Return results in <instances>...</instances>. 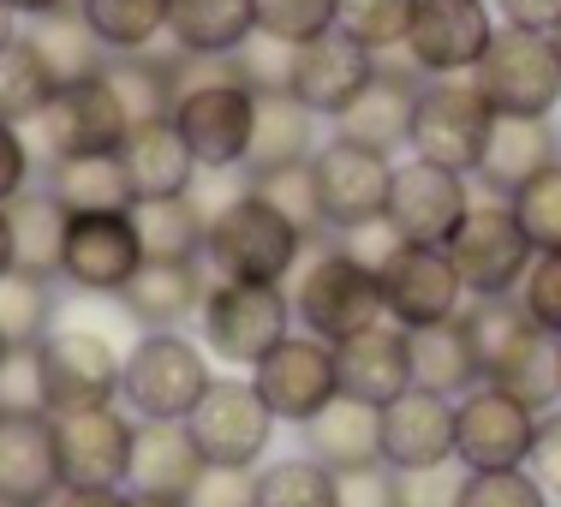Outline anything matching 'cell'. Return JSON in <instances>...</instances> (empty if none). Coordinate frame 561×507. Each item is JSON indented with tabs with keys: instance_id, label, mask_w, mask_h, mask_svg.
I'll return each instance as SVG.
<instances>
[{
	"instance_id": "obj_27",
	"label": "cell",
	"mask_w": 561,
	"mask_h": 507,
	"mask_svg": "<svg viewBox=\"0 0 561 507\" xmlns=\"http://www.w3.org/2000/svg\"><path fill=\"white\" fill-rule=\"evenodd\" d=\"M460 323H466V335H472L478 382H507L543 341H550L526 316V304H519V299H472L460 311Z\"/></svg>"
},
{
	"instance_id": "obj_15",
	"label": "cell",
	"mask_w": 561,
	"mask_h": 507,
	"mask_svg": "<svg viewBox=\"0 0 561 507\" xmlns=\"http://www.w3.org/2000/svg\"><path fill=\"white\" fill-rule=\"evenodd\" d=\"M60 453V489H126L131 472V436L138 418L126 406H84V412H48Z\"/></svg>"
},
{
	"instance_id": "obj_44",
	"label": "cell",
	"mask_w": 561,
	"mask_h": 507,
	"mask_svg": "<svg viewBox=\"0 0 561 507\" xmlns=\"http://www.w3.org/2000/svg\"><path fill=\"white\" fill-rule=\"evenodd\" d=\"M55 281H36V275H19L12 269L7 281H0V335L12 346H36L55 329Z\"/></svg>"
},
{
	"instance_id": "obj_28",
	"label": "cell",
	"mask_w": 561,
	"mask_h": 507,
	"mask_svg": "<svg viewBox=\"0 0 561 507\" xmlns=\"http://www.w3.org/2000/svg\"><path fill=\"white\" fill-rule=\"evenodd\" d=\"M216 275L204 269V263H144L138 281L119 292V311L138 323V335H150V329H185L197 323V304H204V292Z\"/></svg>"
},
{
	"instance_id": "obj_9",
	"label": "cell",
	"mask_w": 561,
	"mask_h": 507,
	"mask_svg": "<svg viewBox=\"0 0 561 507\" xmlns=\"http://www.w3.org/2000/svg\"><path fill=\"white\" fill-rule=\"evenodd\" d=\"M490 119H496V108L484 102V90L472 78H424L419 102H412L407 150L419 162L454 168L472 180L478 155H484V138H490Z\"/></svg>"
},
{
	"instance_id": "obj_35",
	"label": "cell",
	"mask_w": 561,
	"mask_h": 507,
	"mask_svg": "<svg viewBox=\"0 0 561 507\" xmlns=\"http://www.w3.org/2000/svg\"><path fill=\"white\" fill-rule=\"evenodd\" d=\"M317 155V114H305L287 90H257V126H251V155L245 173L263 168H293Z\"/></svg>"
},
{
	"instance_id": "obj_11",
	"label": "cell",
	"mask_w": 561,
	"mask_h": 507,
	"mask_svg": "<svg viewBox=\"0 0 561 507\" xmlns=\"http://www.w3.org/2000/svg\"><path fill=\"white\" fill-rule=\"evenodd\" d=\"M389 180H394V162L382 150H358V143H346V138L317 143L311 185H317V221H323V233L353 239V233L382 227Z\"/></svg>"
},
{
	"instance_id": "obj_49",
	"label": "cell",
	"mask_w": 561,
	"mask_h": 507,
	"mask_svg": "<svg viewBox=\"0 0 561 507\" xmlns=\"http://www.w3.org/2000/svg\"><path fill=\"white\" fill-rule=\"evenodd\" d=\"M454 489H460V465H436V472H389L382 465L389 507H454Z\"/></svg>"
},
{
	"instance_id": "obj_19",
	"label": "cell",
	"mask_w": 561,
	"mask_h": 507,
	"mask_svg": "<svg viewBox=\"0 0 561 507\" xmlns=\"http://www.w3.org/2000/svg\"><path fill=\"white\" fill-rule=\"evenodd\" d=\"M245 377H251V389H257L263 406L275 412V424H293V430H305V424L341 394L335 346L317 341V335H299V329H293L257 370H245Z\"/></svg>"
},
{
	"instance_id": "obj_34",
	"label": "cell",
	"mask_w": 561,
	"mask_h": 507,
	"mask_svg": "<svg viewBox=\"0 0 561 507\" xmlns=\"http://www.w3.org/2000/svg\"><path fill=\"white\" fill-rule=\"evenodd\" d=\"M43 192L55 197L66 216H119L131 209V180L119 168V155H78V162H48Z\"/></svg>"
},
{
	"instance_id": "obj_45",
	"label": "cell",
	"mask_w": 561,
	"mask_h": 507,
	"mask_svg": "<svg viewBox=\"0 0 561 507\" xmlns=\"http://www.w3.org/2000/svg\"><path fill=\"white\" fill-rule=\"evenodd\" d=\"M507 209H514L519 233L531 239V251H561V162H550L538 180L519 185L507 197Z\"/></svg>"
},
{
	"instance_id": "obj_20",
	"label": "cell",
	"mask_w": 561,
	"mask_h": 507,
	"mask_svg": "<svg viewBox=\"0 0 561 507\" xmlns=\"http://www.w3.org/2000/svg\"><path fill=\"white\" fill-rule=\"evenodd\" d=\"M490 36H496V19H490L484 0H419L407 66L419 78H472Z\"/></svg>"
},
{
	"instance_id": "obj_39",
	"label": "cell",
	"mask_w": 561,
	"mask_h": 507,
	"mask_svg": "<svg viewBox=\"0 0 561 507\" xmlns=\"http://www.w3.org/2000/svg\"><path fill=\"white\" fill-rule=\"evenodd\" d=\"M36 43V55H43V66L55 72V84H84V78H96L102 66V43L90 36V24L78 19V7L66 12H48V19H31V31H24Z\"/></svg>"
},
{
	"instance_id": "obj_1",
	"label": "cell",
	"mask_w": 561,
	"mask_h": 507,
	"mask_svg": "<svg viewBox=\"0 0 561 507\" xmlns=\"http://www.w3.org/2000/svg\"><path fill=\"white\" fill-rule=\"evenodd\" d=\"M168 126L180 131L197 173L245 168L251 126H257V90L233 72V60H185L180 55V96L168 108Z\"/></svg>"
},
{
	"instance_id": "obj_21",
	"label": "cell",
	"mask_w": 561,
	"mask_h": 507,
	"mask_svg": "<svg viewBox=\"0 0 561 507\" xmlns=\"http://www.w3.org/2000/svg\"><path fill=\"white\" fill-rule=\"evenodd\" d=\"M55 496V418L43 406H0V507H48Z\"/></svg>"
},
{
	"instance_id": "obj_59",
	"label": "cell",
	"mask_w": 561,
	"mask_h": 507,
	"mask_svg": "<svg viewBox=\"0 0 561 507\" xmlns=\"http://www.w3.org/2000/svg\"><path fill=\"white\" fill-rule=\"evenodd\" d=\"M550 43H556V55H561V24H556V31H550Z\"/></svg>"
},
{
	"instance_id": "obj_30",
	"label": "cell",
	"mask_w": 561,
	"mask_h": 507,
	"mask_svg": "<svg viewBox=\"0 0 561 507\" xmlns=\"http://www.w3.org/2000/svg\"><path fill=\"white\" fill-rule=\"evenodd\" d=\"M257 36L251 0H168V43L185 60H233Z\"/></svg>"
},
{
	"instance_id": "obj_8",
	"label": "cell",
	"mask_w": 561,
	"mask_h": 507,
	"mask_svg": "<svg viewBox=\"0 0 561 507\" xmlns=\"http://www.w3.org/2000/svg\"><path fill=\"white\" fill-rule=\"evenodd\" d=\"M275 412L257 400L251 377H216L209 394L192 406L185 418V436L204 453L209 472H257L275 448Z\"/></svg>"
},
{
	"instance_id": "obj_54",
	"label": "cell",
	"mask_w": 561,
	"mask_h": 507,
	"mask_svg": "<svg viewBox=\"0 0 561 507\" xmlns=\"http://www.w3.org/2000/svg\"><path fill=\"white\" fill-rule=\"evenodd\" d=\"M48 507H138L131 489H60Z\"/></svg>"
},
{
	"instance_id": "obj_18",
	"label": "cell",
	"mask_w": 561,
	"mask_h": 507,
	"mask_svg": "<svg viewBox=\"0 0 561 507\" xmlns=\"http://www.w3.org/2000/svg\"><path fill=\"white\" fill-rule=\"evenodd\" d=\"M144 269V245L131 209L119 216H66V251H60V281L84 299H119Z\"/></svg>"
},
{
	"instance_id": "obj_37",
	"label": "cell",
	"mask_w": 561,
	"mask_h": 507,
	"mask_svg": "<svg viewBox=\"0 0 561 507\" xmlns=\"http://www.w3.org/2000/svg\"><path fill=\"white\" fill-rule=\"evenodd\" d=\"M251 507H346L341 477L311 453H280L251 472Z\"/></svg>"
},
{
	"instance_id": "obj_42",
	"label": "cell",
	"mask_w": 561,
	"mask_h": 507,
	"mask_svg": "<svg viewBox=\"0 0 561 507\" xmlns=\"http://www.w3.org/2000/svg\"><path fill=\"white\" fill-rule=\"evenodd\" d=\"M412 19H419V0H341L335 31H346L370 55H394V48H407Z\"/></svg>"
},
{
	"instance_id": "obj_13",
	"label": "cell",
	"mask_w": 561,
	"mask_h": 507,
	"mask_svg": "<svg viewBox=\"0 0 561 507\" xmlns=\"http://www.w3.org/2000/svg\"><path fill=\"white\" fill-rule=\"evenodd\" d=\"M538 442V412L496 382L454 400V465L460 472H519Z\"/></svg>"
},
{
	"instance_id": "obj_51",
	"label": "cell",
	"mask_w": 561,
	"mask_h": 507,
	"mask_svg": "<svg viewBox=\"0 0 561 507\" xmlns=\"http://www.w3.org/2000/svg\"><path fill=\"white\" fill-rule=\"evenodd\" d=\"M31 138H24V126H7L0 119V209L12 204L19 192H31Z\"/></svg>"
},
{
	"instance_id": "obj_43",
	"label": "cell",
	"mask_w": 561,
	"mask_h": 507,
	"mask_svg": "<svg viewBox=\"0 0 561 507\" xmlns=\"http://www.w3.org/2000/svg\"><path fill=\"white\" fill-rule=\"evenodd\" d=\"M251 7H257V36L275 48H305L341 19V0H251Z\"/></svg>"
},
{
	"instance_id": "obj_46",
	"label": "cell",
	"mask_w": 561,
	"mask_h": 507,
	"mask_svg": "<svg viewBox=\"0 0 561 507\" xmlns=\"http://www.w3.org/2000/svg\"><path fill=\"white\" fill-rule=\"evenodd\" d=\"M245 185L263 197V204H275L280 216H287L293 227H299L305 239H317V233H323V221H317V185H311V162L245 173Z\"/></svg>"
},
{
	"instance_id": "obj_41",
	"label": "cell",
	"mask_w": 561,
	"mask_h": 507,
	"mask_svg": "<svg viewBox=\"0 0 561 507\" xmlns=\"http://www.w3.org/2000/svg\"><path fill=\"white\" fill-rule=\"evenodd\" d=\"M102 78L114 84V96L126 102L131 126L144 119H168L173 96H180V55L173 60H150V55H119L102 66Z\"/></svg>"
},
{
	"instance_id": "obj_31",
	"label": "cell",
	"mask_w": 561,
	"mask_h": 507,
	"mask_svg": "<svg viewBox=\"0 0 561 507\" xmlns=\"http://www.w3.org/2000/svg\"><path fill=\"white\" fill-rule=\"evenodd\" d=\"M119 168H126L131 180V197H185L197 192V162L185 155L180 131L168 126V119H144V126H131L126 150H119Z\"/></svg>"
},
{
	"instance_id": "obj_53",
	"label": "cell",
	"mask_w": 561,
	"mask_h": 507,
	"mask_svg": "<svg viewBox=\"0 0 561 507\" xmlns=\"http://www.w3.org/2000/svg\"><path fill=\"white\" fill-rule=\"evenodd\" d=\"M496 12L514 31H556L561 24V0H496Z\"/></svg>"
},
{
	"instance_id": "obj_52",
	"label": "cell",
	"mask_w": 561,
	"mask_h": 507,
	"mask_svg": "<svg viewBox=\"0 0 561 507\" xmlns=\"http://www.w3.org/2000/svg\"><path fill=\"white\" fill-rule=\"evenodd\" d=\"M192 507H251V472H204Z\"/></svg>"
},
{
	"instance_id": "obj_17",
	"label": "cell",
	"mask_w": 561,
	"mask_h": 507,
	"mask_svg": "<svg viewBox=\"0 0 561 507\" xmlns=\"http://www.w3.org/2000/svg\"><path fill=\"white\" fill-rule=\"evenodd\" d=\"M43 131V150L48 162H78V155H119L131 138V114L126 102L114 96L108 78H84V84H66L55 90V102L36 119Z\"/></svg>"
},
{
	"instance_id": "obj_12",
	"label": "cell",
	"mask_w": 561,
	"mask_h": 507,
	"mask_svg": "<svg viewBox=\"0 0 561 507\" xmlns=\"http://www.w3.org/2000/svg\"><path fill=\"white\" fill-rule=\"evenodd\" d=\"M377 281H382V316L407 335L436 323H454L466 311V287L460 269L443 245H400L389 239V251L377 257Z\"/></svg>"
},
{
	"instance_id": "obj_6",
	"label": "cell",
	"mask_w": 561,
	"mask_h": 507,
	"mask_svg": "<svg viewBox=\"0 0 561 507\" xmlns=\"http://www.w3.org/2000/svg\"><path fill=\"white\" fill-rule=\"evenodd\" d=\"M119 365H126V346L108 329L55 316V329L36 341V394H43V412L119 406Z\"/></svg>"
},
{
	"instance_id": "obj_38",
	"label": "cell",
	"mask_w": 561,
	"mask_h": 507,
	"mask_svg": "<svg viewBox=\"0 0 561 507\" xmlns=\"http://www.w3.org/2000/svg\"><path fill=\"white\" fill-rule=\"evenodd\" d=\"M412 382H419V389H431V394H448V400H460L466 389H478L472 335H466L460 316L412 335Z\"/></svg>"
},
{
	"instance_id": "obj_26",
	"label": "cell",
	"mask_w": 561,
	"mask_h": 507,
	"mask_svg": "<svg viewBox=\"0 0 561 507\" xmlns=\"http://www.w3.org/2000/svg\"><path fill=\"white\" fill-rule=\"evenodd\" d=\"M550 162H561V131L556 119H507L496 114L490 119V138H484V155H478V180H484L490 197H514L526 180H538Z\"/></svg>"
},
{
	"instance_id": "obj_47",
	"label": "cell",
	"mask_w": 561,
	"mask_h": 507,
	"mask_svg": "<svg viewBox=\"0 0 561 507\" xmlns=\"http://www.w3.org/2000/svg\"><path fill=\"white\" fill-rule=\"evenodd\" d=\"M454 507H556L543 484L519 465V472H460Z\"/></svg>"
},
{
	"instance_id": "obj_29",
	"label": "cell",
	"mask_w": 561,
	"mask_h": 507,
	"mask_svg": "<svg viewBox=\"0 0 561 507\" xmlns=\"http://www.w3.org/2000/svg\"><path fill=\"white\" fill-rule=\"evenodd\" d=\"M419 84H424V78L412 72V66H407V72H389V66H377L370 90L335 119V131H329V138H346V143H358V150H382V155H394L400 143H407Z\"/></svg>"
},
{
	"instance_id": "obj_16",
	"label": "cell",
	"mask_w": 561,
	"mask_h": 507,
	"mask_svg": "<svg viewBox=\"0 0 561 507\" xmlns=\"http://www.w3.org/2000/svg\"><path fill=\"white\" fill-rule=\"evenodd\" d=\"M377 66L382 60L370 55V48H358L346 31H329V36H317V43H305V48H287V78H280V90H287L305 114H317V119L335 126V119L370 90Z\"/></svg>"
},
{
	"instance_id": "obj_14",
	"label": "cell",
	"mask_w": 561,
	"mask_h": 507,
	"mask_svg": "<svg viewBox=\"0 0 561 507\" xmlns=\"http://www.w3.org/2000/svg\"><path fill=\"white\" fill-rule=\"evenodd\" d=\"M472 209V180L436 162H400L389 180V209H382V233L400 245H448L454 227Z\"/></svg>"
},
{
	"instance_id": "obj_48",
	"label": "cell",
	"mask_w": 561,
	"mask_h": 507,
	"mask_svg": "<svg viewBox=\"0 0 561 507\" xmlns=\"http://www.w3.org/2000/svg\"><path fill=\"white\" fill-rule=\"evenodd\" d=\"M519 304H526V316L543 329L550 341H561V251H538L526 269V281L514 292Z\"/></svg>"
},
{
	"instance_id": "obj_3",
	"label": "cell",
	"mask_w": 561,
	"mask_h": 507,
	"mask_svg": "<svg viewBox=\"0 0 561 507\" xmlns=\"http://www.w3.org/2000/svg\"><path fill=\"white\" fill-rule=\"evenodd\" d=\"M293 323H299V335H317L329 346L365 335V329L389 323L382 316V281H377V263L358 257V251L346 245H323L311 251V257L293 269Z\"/></svg>"
},
{
	"instance_id": "obj_32",
	"label": "cell",
	"mask_w": 561,
	"mask_h": 507,
	"mask_svg": "<svg viewBox=\"0 0 561 507\" xmlns=\"http://www.w3.org/2000/svg\"><path fill=\"white\" fill-rule=\"evenodd\" d=\"M7 227H12V269L36 275V281H60V251H66V209L43 185L19 192L7 204Z\"/></svg>"
},
{
	"instance_id": "obj_23",
	"label": "cell",
	"mask_w": 561,
	"mask_h": 507,
	"mask_svg": "<svg viewBox=\"0 0 561 507\" xmlns=\"http://www.w3.org/2000/svg\"><path fill=\"white\" fill-rule=\"evenodd\" d=\"M335 382L346 400H365V406H389L400 400L407 389H419L412 382V335L394 323H377L365 329V335L341 341L335 346Z\"/></svg>"
},
{
	"instance_id": "obj_55",
	"label": "cell",
	"mask_w": 561,
	"mask_h": 507,
	"mask_svg": "<svg viewBox=\"0 0 561 507\" xmlns=\"http://www.w3.org/2000/svg\"><path fill=\"white\" fill-rule=\"evenodd\" d=\"M7 7L19 12V19H48V12H66L72 0H7Z\"/></svg>"
},
{
	"instance_id": "obj_56",
	"label": "cell",
	"mask_w": 561,
	"mask_h": 507,
	"mask_svg": "<svg viewBox=\"0 0 561 507\" xmlns=\"http://www.w3.org/2000/svg\"><path fill=\"white\" fill-rule=\"evenodd\" d=\"M12 275V227H7V209H0V281Z\"/></svg>"
},
{
	"instance_id": "obj_58",
	"label": "cell",
	"mask_w": 561,
	"mask_h": 507,
	"mask_svg": "<svg viewBox=\"0 0 561 507\" xmlns=\"http://www.w3.org/2000/svg\"><path fill=\"white\" fill-rule=\"evenodd\" d=\"M7 358H12V341H7V335H0V370H7Z\"/></svg>"
},
{
	"instance_id": "obj_7",
	"label": "cell",
	"mask_w": 561,
	"mask_h": 507,
	"mask_svg": "<svg viewBox=\"0 0 561 507\" xmlns=\"http://www.w3.org/2000/svg\"><path fill=\"white\" fill-rule=\"evenodd\" d=\"M472 84L484 90V102L507 119H556V108H561V55H556L550 31L496 24Z\"/></svg>"
},
{
	"instance_id": "obj_4",
	"label": "cell",
	"mask_w": 561,
	"mask_h": 507,
	"mask_svg": "<svg viewBox=\"0 0 561 507\" xmlns=\"http://www.w3.org/2000/svg\"><path fill=\"white\" fill-rule=\"evenodd\" d=\"M216 382V358L185 329H150L126 346L119 365V406L138 424H185Z\"/></svg>"
},
{
	"instance_id": "obj_50",
	"label": "cell",
	"mask_w": 561,
	"mask_h": 507,
	"mask_svg": "<svg viewBox=\"0 0 561 507\" xmlns=\"http://www.w3.org/2000/svg\"><path fill=\"white\" fill-rule=\"evenodd\" d=\"M526 472L543 484V496L561 502V406L538 412V442H531V460Z\"/></svg>"
},
{
	"instance_id": "obj_36",
	"label": "cell",
	"mask_w": 561,
	"mask_h": 507,
	"mask_svg": "<svg viewBox=\"0 0 561 507\" xmlns=\"http://www.w3.org/2000/svg\"><path fill=\"white\" fill-rule=\"evenodd\" d=\"M102 55H150L168 36V0H72Z\"/></svg>"
},
{
	"instance_id": "obj_25",
	"label": "cell",
	"mask_w": 561,
	"mask_h": 507,
	"mask_svg": "<svg viewBox=\"0 0 561 507\" xmlns=\"http://www.w3.org/2000/svg\"><path fill=\"white\" fill-rule=\"evenodd\" d=\"M299 453H311L317 465H329L335 477H358L382 465V412L365 406V400L335 394L311 424L299 430Z\"/></svg>"
},
{
	"instance_id": "obj_40",
	"label": "cell",
	"mask_w": 561,
	"mask_h": 507,
	"mask_svg": "<svg viewBox=\"0 0 561 507\" xmlns=\"http://www.w3.org/2000/svg\"><path fill=\"white\" fill-rule=\"evenodd\" d=\"M55 72L43 66V55H36L31 36H12L7 48H0V119L7 126H36L43 119V108L55 102Z\"/></svg>"
},
{
	"instance_id": "obj_33",
	"label": "cell",
	"mask_w": 561,
	"mask_h": 507,
	"mask_svg": "<svg viewBox=\"0 0 561 507\" xmlns=\"http://www.w3.org/2000/svg\"><path fill=\"white\" fill-rule=\"evenodd\" d=\"M204 221H209V209L197 204V192L131 204V227H138L144 263H204Z\"/></svg>"
},
{
	"instance_id": "obj_22",
	"label": "cell",
	"mask_w": 561,
	"mask_h": 507,
	"mask_svg": "<svg viewBox=\"0 0 561 507\" xmlns=\"http://www.w3.org/2000/svg\"><path fill=\"white\" fill-rule=\"evenodd\" d=\"M382 465L389 472H436L454 465V400L407 389L382 406Z\"/></svg>"
},
{
	"instance_id": "obj_57",
	"label": "cell",
	"mask_w": 561,
	"mask_h": 507,
	"mask_svg": "<svg viewBox=\"0 0 561 507\" xmlns=\"http://www.w3.org/2000/svg\"><path fill=\"white\" fill-rule=\"evenodd\" d=\"M12 36H19V12H12V7H7V0H0V48H7V43H12Z\"/></svg>"
},
{
	"instance_id": "obj_5",
	"label": "cell",
	"mask_w": 561,
	"mask_h": 507,
	"mask_svg": "<svg viewBox=\"0 0 561 507\" xmlns=\"http://www.w3.org/2000/svg\"><path fill=\"white\" fill-rule=\"evenodd\" d=\"M287 335H293L287 287L209 281L204 304H197V341H204V353L227 370H257Z\"/></svg>"
},
{
	"instance_id": "obj_10",
	"label": "cell",
	"mask_w": 561,
	"mask_h": 507,
	"mask_svg": "<svg viewBox=\"0 0 561 507\" xmlns=\"http://www.w3.org/2000/svg\"><path fill=\"white\" fill-rule=\"evenodd\" d=\"M443 251L454 257V269H460L466 304L472 299H514L526 269H531V257H538L502 197H472L466 221L454 227V239Z\"/></svg>"
},
{
	"instance_id": "obj_2",
	"label": "cell",
	"mask_w": 561,
	"mask_h": 507,
	"mask_svg": "<svg viewBox=\"0 0 561 507\" xmlns=\"http://www.w3.org/2000/svg\"><path fill=\"white\" fill-rule=\"evenodd\" d=\"M311 239L299 233L275 204H263L251 185H239L233 197H221L204 221V269L216 281H263L287 287L293 269L305 263Z\"/></svg>"
},
{
	"instance_id": "obj_24",
	"label": "cell",
	"mask_w": 561,
	"mask_h": 507,
	"mask_svg": "<svg viewBox=\"0 0 561 507\" xmlns=\"http://www.w3.org/2000/svg\"><path fill=\"white\" fill-rule=\"evenodd\" d=\"M204 453L192 448L185 424H138L131 436V472L126 489L138 502H185L192 507V489L204 484Z\"/></svg>"
}]
</instances>
